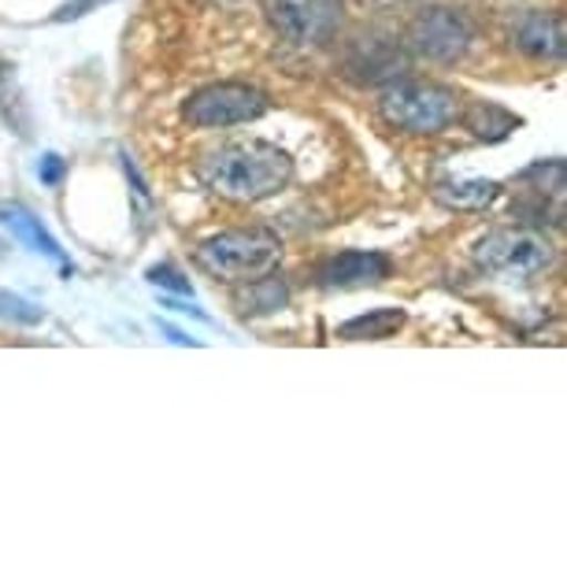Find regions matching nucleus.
<instances>
[{
  "label": "nucleus",
  "mask_w": 567,
  "mask_h": 567,
  "mask_svg": "<svg viewBox=\"0 0 567 567\" xmlns=\"http://www.w3.org/2000/svg\"><path fill=\"white\" fill-rule=\"evenodd\" d=\"M200 182L223 200L234 205H256L282 194L293 178V159L271 142H230L205 153L200 159Z\"/></svg>",
  "instance_id": "1"
},
{
  "label": "nucleus",
  "mask_w": 567,
  "mask_h": 567,
  "mask_svg": "<svg viewBox=\"0 0 567 567\" xmlns=\"http://www.w3.org/2000/svg\"><path fill=\"white\" fill-rule=\"evenodd\" d=\"M194 260L200 271L223 278V282H252V278L271 275L278 267V260H282V241H278V234L264 227L223 230L197 245Z\"/></svg>",
  "instance_id": "2"
},
{
  "label": "nucleus",
  "mask_w": 567,
  "mask_h": 567,
  "mask_svg": "<svg viewBox=\"0 0 567 567\" xmlns=\"http://www.w3.org/2000/svg\"><path fill=\"white\" fill-rule=\"evenodd\" d=\"M379 112H382V120L404 134H442L445 126L456 123L460 97L449 85H437V82L393 79L386 90H382Z\"/></svg>",
  "instance_id": "3"
},
{
  "label": "nucleus",
  "mask_w": 567,
  "mask_h": 567,
  "mask_svg": "<svg viewBox=\"0 0 567 567\" xmlns=\"http://www.w3.org/2000/svg\"><path fill=\"white\" fill-rule=\"evenodd\" d=\"M267 112V97L256 85L245 82H216L197 90L194 97L182 104L186 123L205 126V131H223V126H241L260 120Z\"/></svg>",
  "instance_id": "4"
},
{
  "label": "nucleus",
  "mask_w": 567,
  "mask_h": 567,
  "mask_svg": "<svg viewBox=\"0 0 567 567\" xmlns=\"http://www.w3.org/2000/svg\"><path fill=\"white\" fill-rule=\"evenodd\" d=\"M475 260L478 267H486V271H494V275L530 278L553 264V245L545 241L538 230L505 227V230H489L486 238L475 245Z\"/></svg>",
  "instance_id": "5"
},
{
  "label": "nucleus",
  "mask_w": 567,
  "mask_h": 567,
  "mask_svg": "<svg viewBox=\"0 0 567 567\" xmlns=\"http://www.w3.org/2000/svg\"><path fill=\"white\" fill-rule=\"evenodd\" d=\"M260 8L275 34L293 45H323L338 34L346 12L341 0H260Z\"/></svg>",
  "instance_id": "6"
},
{
  "label": "nucleus",
  "mask_w": 567,
  "mask_h": 567,
  "mask_svg": "<svg viewBox=\"0 0 567 567\" xmlns=\"http://www.w3.org/2000/svg\"><path fill=\"white\" fill-rule=\"evenodd\" d=\"M409 41L420 56L437 60V63H453L464 56L471 45V27L464 16L453 12V8H426V12L412 19Z\"/></svg>",
  "instance_id": "7"
},
{
  "label": "nucleus",
  "mask_w": 567,
  "mask_h": 567,
  "mask_svg": "<svg viewBox=\"0 0 567 567\" xmlns=\"http://www.w3.org/2000/svg\"><path fill=\"white\" fill-rule=\"evenodd\" d=\"M519 212L530 223H549L560 227L564 223V164L549 159V164H534L519 175Z\"/></svg>",
  "instance_id": "8"
},
{
  "label": "nucleus",
  "mask_w": 567,
  "mask_h": 567,
  "mask_svg": "<svg viewBox=\"0 0 567 567\" xmlns=\"http://www.w3.org/2000/svg\"><path fill=\"white\" fill-rule=\"evenodd\" d=\"M390 271H393L390 256L352 249V252H338V256H330V260L319 264L316 282L323 286V290H352V286L382 282Z\"/></svg>",
  "instance_id": "9"
},
{
  "label": "nucleus",
  "mask_w": 567,
  "mask_h": 567,
  "mask_svg": "<svg viewBox=\"0 0 567 567\" xmlns=\"http://www.w3.org/2000/svg\"><path fill=\"white\" fill-rule=\"evenodd\" d=\"M346 71L357 82H393L404 71V52L401 45H393L386 38H360L357 45L349 49L346 56Z\"/></svg>",
  "instance_id": "10"
},
{
  "label": "nucleus",
  "mask_w": 567,
  "mask_h": 567,
  "mask_svg": "<svg viewBox=\"0 0 567 567\" xmlns=\"http://www.w3.org/2000/svg\"><path fill=\"white\" fill-rule=\"evenodd\" d=\"M516 45L538 60L564 56V19L553 12H527L516 23Z\"/></svg>",
  "instance_id": "11"
},
{
  "label": "nucleus",
  "mask_w": 567,
  "mask_h": 567,
  "mask_svg": "<svg viewBox=\"0 0 567 567\" xmlns=\"http://www.w3.org/2000/svg\"><path fill=\"white\" fill-rule=\"evenodd\" d=\"M501 197L494 178H445L434 186V200L453 212H483Z\"/></svg>",
  "instance_id": "12"
},
{
  "label": "nucleus",
  "mask_w": 567,
  "mask_h": 567,
  "mask_svg": "<svg viewBox=\"0 0 567 567\" xmlns=\"http://www.w3.org/2000/svg\"><path fill=\"white\" fill-rule=\"evenodd\" d=\"M0 227L12 230V238L23 241L30 252H41V256H49V260L63 264L60 241L52 238V234L45 230V223H41L30 208H23V205H0Z\"/></svg>",
  "instance_id": "13"
},
{
  "label": "nucleus",
  "mask_w": 567,
  "mask_h": 567,
  "mask_svg": "<svg viewBox=\"0 0 567 567\" xmlns=\"http://www.w3.org/2000/svg\"><path fill=\"white\" fill-rule=\"evenodd\" d=\"M464 126L475 137H483V142H505V137L519 126V120L494 101H475V104H467Z\"/></svg>",
  "instance_id": "14"
},
{
  "label": "nucleus",
  "mask_w": 567,
  "mask_h": 567,
  "mask_svg": "<svg viewBox=\"0 0 567 567\" xmlns=\"http://www.w3.org/2000/svg\"><path fill=\"white\" fill-rule=\"evenodd\" d=\"M404 327V312L401 308H374L368 316H357L349 323L338 327V338L346 341H382V338H393L398 330Z\"/></svg>",
  "instance_id": "15"
},
{
  "label": "nucleus",
  "mask_w": 567,
  "mask_h": 567,
  "mask_svg": "<svg viewBox=\"0 0 567 567\" xmlns=\"http://www.w3.org/2000/svg\"><path fill=\"white\" fill-rule=\"evenodd\" d=\"M245 305L241 312H271V308H282L286 305V286L278 278L264 275V278H252L249 282V293L238 297Z\"/></svg>",
  "instance_id": "16"
},
{
  "label": "nucleus",
  "mask_w": 567,
  "mask_h": 567,
  "mask_svg": "<svg viewBox=\"0 0 567 567\" xmlns=\"http://www.w3.org/2000/svg\"><path fill=\"white\" fill-rule=\"evenodd\" d=\"M0 319L19 323V327H34L45 319V308H38L34 301H27V297H19V293L0 290Z\"/></svg>",
  "instance_id": "17"
},
{
  "label": "nucleus",
  "mask_w": 567,
  "mask_h": 567,
  "mask_svg": "<svg viewBox=\"0 0 567 567\" xmlns=\"http://www.w3.org/2000/svg\"><path fill=\"white\" fill-rule=\"evenodd\" d=\"M145 278L153 286H159V290H171V293H182V297H194V286H189V278L178 271V267H171V264H156V267H148Z\"/></svg>",
  "instance_id": "18"
},
{
  "label": "nucleus",
  "mask_w": 567,
  "mask_h": 567,
  "mask_svg": "<svg viewBox=\"0 0 567 567\" xmlns=\"http://www.w3.org/2000/svg\"><path fill=\"white\" fill-rule=\"evenodd\" d=\"M101 4H109V0H68V4H60V12L52 19H56V23H68V19H82V16L97 12Z\"/></svg>",
  "instance_id": "19"
},
{
  "label": "nucleus",
  "mask_w": 567,
  "mask_h": 567,
  "mask_svg": "<svg viewBox=\"0 0 567 567\" xmlns=\"http://www.w3.org/2000/svg\"><path fill=\"white\" fill-rule=\"evenodd\" d=\"M38 178L45 182V186H60V182H63V159L56 153H45V156H41V164H38Z\"/></svg>",
  "instance_id": "20"
},
{
  "label": "nucleus",
  "mask_w": 567,
  "mask_h": 567,
  "mask_svg": "<svg viewBox=\"0 0 567 567\" xmlns=\"http://www.w3.org/2000/svg\"><path fill=\"white\" fill-rule=\"evenodd\" d=\"M156 327H159V334H167L171 341H175V346H200L197 338H186V334H182V330H175L171 323H159V319H156Z\"/></svg>",
  "instance_id": "21"
},
{
  "label": "nucleus",
  "mask_w": 567,
  "mask_h": 567,
  "mask_svg": "<svg viewBox=\"0 0 567 567\" xmlns=\"http://www.w3.org/2000/svg\"><path fill=\"white\" fill-rule=\"evenodd\" d=\"M159 308H171V312H182V316H194V319H200V323H208V316L200 312V308H194V305H178V301H164Z\"/></svg>",
  "instance_id": "22"
},
{
  "label": "nucleus",
  "mask_w": 567,
  "mask_h": 567,
  "mask_svg": "<svg viewBox=\"0 0 567 567\" xmlns=\"http://www.w3.org/2000/svg\"><path fill=\"white\" fill-rule=\"evenodd\" d=\"M374 4H398V0H374Z\"/></svg>",
  "instance_id": "23"
}]
</instances>
